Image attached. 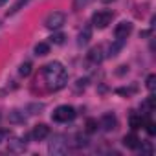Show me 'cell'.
<instances>
[{
  "mask_svg": "<svg viewBox=\"0 0 156 156\" xmlns=\"http://www.w3.org/2000/svg\"><path fill=\"white\" fill-rule=\"evenodd\" d=\"M90 2H92V0H73V9L79 11V9H83V8H87Z\"/></svg>",
  "mask_w": 156,
  "mask_h": 156,
  "instance_id": "obj_21",
  "label": "cell"
},
{
  "mask_svg": "<svg viewBox=\"0 0 156 156\" xmlns=\"http://www.w3.org/2000/svg\"><path fill=\"white\" fill-rule=\"evenodd\" d=\"M123 145L127 147V149H138L140 147V138L132 132V134H127L125 138H123Z\"/></svg>",
  "mask_w": 156,
  "mask_h": 156,
  "instance_id": "obj_11",
  "label": "cell"
},
{
  "mask_svg": "<svg viewBox=\"0 0 156 156\" xmlns=\"http://www.w3.org/2000/svg\"><path fill=\"white\" fill-rule=\"evenodd\" d=\"M9 121L15 123V125H24V123H26V116H24V112H20V110H11V112H9Z\"/></svg>",
  "mask_w": 156,
  "mask_h": 156,
  "instance_id": "obj_12",
  "label": "cell"
},
{
  "mask_svg": "<svg viewBox=\"0 0 156 156\" xmlns=\"http://www.w3.org/2000/svg\"><path fill=\"white\" fill-rule=\"evenodd\" d=\"M96 130H98V119L88 118L87 119V132H96Z\"/></svg>",
  "mask_w": 156,
  "mask_h": 156,
  "instance_id": "obj_20",
  "label": "cell"
},
{
  "mask_svg": "<svg viewBox=\"0 0 156 156\" xmlns=\"http://www.w3.org/2000/svg\"><path fill=\"white\" fill-rule=\"evenodd\" d=\"M88 59L92 61V62H101L103 61V48L101 46H96V48H92L90 50V53H88Z\"/></svg>",
  "mask_w": 156,
  "mask_h": 156,
  "instance_id": "obj_13",
  "label": "cell"
},
{
  "mask_svg": "<svg viewBox=\"0 0 156 156\" xmlns=\"http://www.w3.org/2000/svg\"><path fill=\"white\" fill-rule=\"evenodd\" d=\"M116 125H118L116 116H114L112 112H107V114L103 116V119H101V127H103L105 130H114V129H116Z\"/></svg>",
  "mask_w": 156,
  "mask_h": 156,
  "instance_id": "obj_9",
  "label": "cell"
},
{
  "mask_svg": "<svg viewBox=\"0 0 156 156\" xmlns=\"http://www.w3.org/2000/svg\"><path fill=\"white\" fill-rule=\"evenodd\" d=\"M50 53V44H46V42H39V44H35V55H48Z\"/></svg>",
  "mask_w": 156,
  "mask_h": 156,
  "instance_id": "obj_16",
  "label": "cell"
},
{
  "mask_svg": "<svg viewBox=\"0 0 156 156\" xmlns=\"http://www.w3.org/2000/svg\"><path fill=\"white\" fill-rule=\"evenodd\" d=\"M130 31H132L130 22H119L116 26V30H114V35H116V39H127L130 35Z\"/></svg>",
  "mask_w": 156,
  "mask_h": 156,
  "instance_id": "obj_6",
  "label": "cell"
},
{
  "mask_svg": "<svg viewBox=\"0 0 156 156\" xmlns=\"http://www.w3.org/2000/svg\"><path fill=\"white\" fill-rule=\"evenodd\" d=\"M134 90H136V88H118L116 92H118V94H121V96H129V94H132Z\"/></svg>",
  "mask_w": 156,
  "mask_h": 156,
  "instance_id": "obj_25",
  "label": "cell"
},
{
  "mask_svg": "<svg viewBox=\"0 0 156 156\" xmlns=\"http://www.w3.org/2000/svg\"><path fill=\"white\" fill-rule=\"evenodd\" d=\"M66 151H68V141H66V138L61 136V134H55V136L51 138V141L48 143V152H50V154H64Z\"/></svg>",
  "mask_w": 156,
  "mask_h": 156,
  "instance_id": "obj_3",
  "label": "cell"
},
{
  "mask_svg": "<svg viewBox=\"0 0 156 156\" xmlns=\"http://www.w3.org/2000/svg\"><path fill=\"white\" fill-rule=\"evenodd\" d=\"M125 41H127V39H116V42H114V44L110 46V53H108V55H110V57H114V55H118V51H119V50L123 48V44H125Z\"/></svg>",
  "mask_w": 156,
  "mask_h": 156,
  "instance_id": "obj_15",
  "label": "cell"
},
{
  "mask_svg": "<svg viewBox=\"0 0 156 156\" xmlns=\"http://www.w3.org/2000/svg\"><path fill=\"white\" fill-rule=\"evenodd\" d=\"M24 149H26V140L24 138H13L9 143H8V151L9 152H24Z\"/></svg>",
  "mask_w": 156,
  "mask_h": 156,
  "instance_id": "obj_8",
  "label": "cell"
},
{
  "mask_svg": "<svg viewBox=\"0 0 156 156\" xmlns=\"http://www.w3.org/2000/svg\"><path fill=\"white\" fill-rule=\"evenodd\" d=\"M147 132H149V136H154L156 134V125H154V121H147Z\"/></svg>",
  "mask_w": 156,
  "mask_h": 156,
  "instance_id": "obj_24",
  "label": "cell"
},
{
  "mask_svg": "<svg viewBox=\"0 0 156 156\" xmlns=\"http://www.w3.org/2000/svg\"><path fill=\"white\" fill-rule=\"evenodd\" d=\"M101 2L103 4H108V2H114V0H101Z\"/></svg>",
  "mask_w": 156,
  "mask_h": 156,
  "instance_id": "obj_27",
  "label": "cell"
},
{
  "mask_svg": "<svg viewBox=\"0 0 156 156\" xmlns=\"http://www.w3.org/2000/svg\"><path fill=\"white\" fill-rule=\"evenodd\" d=\"M6 2H8V0H0V6H4Z\"/></svg>",
  "mask_w": 156,
  "mask_h": 156,
  "instance_id": "obj_28",
  "label": "cell"
},
{
  "mask_svg": "<svg viewBox=\"0 0 156 156\" xmlns=\"http://www.w3.org/2000/svg\"><path fill=\"white\" fill-rule=\"evenodd\" d=\"M28 2H30V0H17V4H15V6H13L11 9H8V15H15L17 11H20V9L24 8V6H26Z\"/></svg>",
  "mask_w": 156,
  "mask_h": 156,
  "instance_id": "obj_18",
  "label": "cell"
},
{
  "mask_svg": "<svg viewBox=\"0 0 156 156\" xmlns=\"http://www.w3.org/2000/svg\"><path fill=\"white\" fill-rule=\"evenodd\" d=\"M147 88H149L151 92H154V88H156V75H154V73H151V75L147 77Z\"/></svg>",
  "mask_w": 156,
  "mask_h": 156,
  "instance_id": "obj_23",
  "label": "cell"
},
{
  "mask_svg": "<svg viewBox=\"0 0 156 156\" xmlns=\"http://www.w3.org/2000/svg\"><path fill=\"white\" fill-rule=\"evenodd\" d=\"M48 134H50V127H48V125H44V123L35 125V127H33V130H31V136H33V140H37V141H42Z\"/></svg>",
  "mask_w": 156,
  "mask_h": 156,
  "instance_id": "obj_7",
  "label": "cell"
},
{
  "mask_svg": "<svg viewBox=\"0 0 156 156\" xmlns=\"http://www.w3.org/2000/svg\"><path fill=\"white\" fill-rule=\"evenodd\" d=\"M64 20H66V15L62 11H53V13H50L46 17V22L44 24H46L48 30H59L64 24Z\"/></svg>",
  "mask_w": 156,
  "mask_h": 156,
  "instance_id": "obj_5",
  "label": "cell"
},
{
  "mask_svg": "<svg viewBox=\"0 0 156 156\" xmlns=\"http://www.w3.org/2000/svg\"><path fill=\"white\" fill-rule=\"evenodd\" d=\"M112 19H114V13L112 11H98V13L92 15V24L96 28H99V30H105L112 22Z\"/></svg>",
  "mask_w": 156,
  "mask_h": 156,
  "instance_id": "obj_4",
  "label": "cell"
},
{
  "mask_svg": "<svg viewBox=\"0 0 156 156\" xmlns=\"http://www.w3.org/2000/svg\"><path fill=\"white\" fill-rule=\"evenodd\" d=\"M30 114H41L42 110H44V103H31V105H28V108H26Z\"/></svg>",
  "mask_w": 156,
  "mask_h": 156,
  "instance_id": "obj_17",
  "label": "cell"
},
{
  "mask_svg": "<svg viewBox=\"0 0 156 156\" xmlns=\"http://www.w3.org/2000/svg\"><path fill=\"white\" fill-rule=\"evenodd\" d=\"M6 136H8V130H6V129H0V143L4 141V138H6Z\"/></svg>",
  "mask_w": 156,
  "mask_h": 156,
  "instance_id": "obj_26",
  "label": "cell"
},
{
  "mask_svg": "<svg viewBox=\"0 0 156 156\" xmlns=\"http://www.w3.org/2000/svg\"><path fill=\"white\" fill-rule=\"evenodd\" d=\"M51 118H53V121L68 123V121H72V119L75 118V108H73L72 105H61V107H57V108L53 110Z\"/></svg>",
  "mask_w": 156,
  "mask_h": 156,
  "instance_id": "obj_2",
  "label": "cell"
},
{
  "mask_svg": "<svg viewBox=\"0 0 156 156\" xmlns=\"http://www.w3.org/2000/svg\"><path fill=\"white\" fill-rule=\"evenodd\" d=\"M129 125H130V129H132V130H138V129H141V127H143V118H141V116H138V114H132V116L129 118Z\"/></svg>",
  "mask_w": 156,
  "mask_h": 156,
  "instance_id": "obj_14",
  "label": "cell"
},
{
  "mask_svg": "<svg viewBox=\"0 0 156 156\" xmlns=\"http://www.w3.org/2000/svg\"><path fill=\"white\" fill-rule=\"evenodd\" d=\"M44 79H46V85L50 90H61L66 87L68 83V72L66 68L59 62V61H53L50 64L44 66Z\"/></svg>",
  "mask_w": 156,
  "mask_h": 156,
  "instance_id": "obj_1",
  "label": "cell"
},
{
  "mask_svg": "<svg viewBox=\"0 0 156 156\" xmlns=\"http://www.w3.org/2000/svg\"><path fill=\"white\" fill-rule=\"evenodd\" d=\"M19 73H20L22 77H28V75L31 73V62H30V61L22 62V64H20V68H19Z\"/></svg>",
  "mask_w": 156,
  "mask_h": 156,
  "instance_id": "obj_19",
  "label": "cell"
},
{
  "mask_svg": "<svg viewBox=\"0 0 156 156\" xmlns=\"http://www.w3.org/2000/svg\"><path fill=\"white\" fill-rule=\"evenodd\" d=\"M64 39H66V37H64V33H53V35L50 37V41H51L53 44H62V42H64Z\"/></svg>",
  "mask_w": 156,
  "mask_h": 156,
  "instance_id": "obj_22",
  "label": "cell"
},
{
  "mask_svg": "<svg viewBox=\"0 0 156 156\" xmlns=\"http://www.w3.org/2000/svg\"><path fill=\"white\" fill-rule=\"evenodd\" d=\"M90 39H92V28H90V26H85V28L81 30V33H79L77 44H79V46H85V44H88Z\"/></svg>",
  "mask_w": 156,
  "mask_h": 156,
  "instance_id": "obj_10",
  "label": "cell"
}]
</instances>
